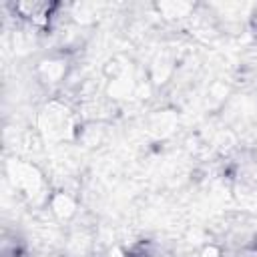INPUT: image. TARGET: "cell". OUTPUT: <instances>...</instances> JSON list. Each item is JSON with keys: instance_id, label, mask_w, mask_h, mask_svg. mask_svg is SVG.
<instances>
[{"instance_id": "cell-2", "label": "cell", "mask_w": 257, "mask_h": 257, "mask_svg": "<svg viewBox=\"0 0 257 257\" xmlns=\"http://www.w3.org/2000/svg\"><path fill=\"white\" fill-rule=\"evenodd\" d=\"M126 257H155L153 245L147 243V241H141V243H137V245H133V247L128 249Z\"/></svg>"}, {"instance_id": "cell-1", "label": "cell", "mask_w": 257, "mask_h": 257, "mask_svg": "<svg viewBox=\"0 0 257 257\" xmlns=\"http://www.w3.org/2000/svg\"><path fill=\"white\" fill-rule=\"evenodd\" d=\"M56 6L58 4H52V2H18L14 4V12H18L22 18L32 22L34 26H46Z\"/></svg>"}]
</instances>
